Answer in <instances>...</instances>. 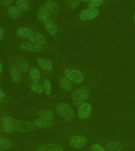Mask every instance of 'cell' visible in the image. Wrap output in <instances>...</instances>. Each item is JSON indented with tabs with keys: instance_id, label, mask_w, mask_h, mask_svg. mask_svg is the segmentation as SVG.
<instances>
[{
	"instance_id": "obj_32",
	"label": "cell",
	"mask_w": 135,
	"mask_h": 151,
	"mask_svg": "<svg viewBox=\"0 0 135 151\" xmlns=\"http://www.w3.org/2000/svg\"><path fill=\"white\" fill-rule=\"evenodd\" d=\"M13 1H14V0H1L2 4L3 5V6H9Z\"/></svg>"
},
{
	"instance_id": "obj_2",
	"label": "cell",
	"mask_w": 135,
	"mask_h": 151,
	"mask_svg": "<svg viewBox=\"0 0 135 151\" xmlns=\"http://www.w3.org/2000/svg\"><path fill=\"white\" fill-rule=\"evenodd\" d=\"M89 94V91L85 87H81L78 88L73 92L72 100L75 106H81L84 103V101L88 99Z\"/></svg>"
},
{
	"instance_id": "obj_20",
	"label": "cell",
	"mask_w": 135,
	"mask_h": 151,
	"mask_svg": "<svg viewBox=\"0 0 135 151\" xmlns=\"http://www.w3.org/2000/svg\"><path fill=\"white\" fill-rule=\"evenodd\" d=\"M33 124L34 126L38 127H48L52 125V121L44 120L42 118H38L33 120Z\"/></svg>"
},
{
	"instance_id": "obj_33",
	"label": "cell",
	"mask_w": 135,
	"mask_h": 151,
	"mask_svg": "<svg viewBox=\"0 0 135 151\" xmlns=\"http://www.w3.org/2000/svg\"><path fill=\"white\" fill-rule=\"evenodd\" d=\"M3 33H4V31H3V28L0 27V41L2 40V37H3Z\"/></svg>"
},
{
	"instance_id": "obj_11",
	"label": "cell",
	"mask_w": 135,
	"mask_h": 151,
	"mask_svg": "<svg viewBox=\"0 0 135 151\" xmlns=\"http://www.w3.org/2000/svg\"><path fill=\"white\" fill-rule=\"evenodd\" d=\"M15 62L17 64V67L21 71V73H27L29 69V63L25 58L22 57H17L15 59Z\"/></svg>"
},
{
	"instance_id": "obj_19",
	"label": "cell",
	"mask_w": 135,
	"mask_h": 151,
	"mask_svg": "<svg viewBox=\"0 0 135 151\" xmlns=\"http://www.w3.org/2000/svg\"><path fill=\"white\" fill-rule=\"evenodd\" d=\"M33 33V31L31 30V28H26V27H21L17 28V35L19 38L24 39V38H28Z\"/></svg>"
},
{
	"instance_id": "obj_12",
	"label": "cell",
	"mask_w": 135,
	"mask_h": 151,
	"mask_svg": "<svg viewBox=\"0 0 135 151\" xmlns=\"http://www.w3.org/2000/svg\"><path fill=\"white\" fill-rule=\"evenodd\" d=\"M39 151H63V148L60 145L54 143L44 144L39 146Z\"/></svg>"
},
{
	"instance_id": "obj_30",
	"label": "cell",
	"mask_w": 135,
	"mask_h": 151,
	"mask_svg": "<svg viewBox=\"0 0 135 151\" xmlns=\"http://www.w3.org/2000/svg\"><path fill=\"white\" fill-rule=\"evenodd\" d=\"M91 151H105V150L99 144L95 143L91 146Z\"/></svg>"
},
{
	"instance_id": "obj_37",
	"label": "cell",
	"mask_w": 135,
	"mask_h": 151,
	"mask_svg": "<svg viewBox=\"0 0 135 151\" xmlns=\"http://www.w3.org/2000/svg\"><path fill=\"white\" fill-rule=\"evenodd\" d=\"M134 23H135V15H134Z\"/></svg>"
},
{
	"instance_id": "obj_15",
	"label": "cell",
	"mask_w": 135,
	"mask_h": 151,
	"mask_svg": "<svg viewBox=\"0 0 135 151\" xmlns=\"http://www.w3.org/2000/svg\"><path fill=\"white\" fill-rule=\"evenodd\" d=\"M38 65L40 66V68L45 71H50L52 69V61L47 58H40L37 59Z\"/></svg>"
},
{
	"instance_id": "obj_25",
	"label": "cell",
	"mask_w": 135,
	"mask_h": 151,
	"mask_svg": "<svg viewBox=\"0 0 135 151\" xmlns=\"http://www.w3.org/2000/svg\"><path fill=\"white\" fill-rule=\"evenodd\" d=\"M30 76L31 79L33 80V82L39 83L40 80V73L37 68H33L30 70Z\"/></svg>"
},
{
	"instance_id": "obj_21",
	"label": "cell",
	"mask_w": 135,
	"mask_h": 151,
	"mask_svg": "<svg viewBox=\"0 0 135 151\" xmlns=\"http://www.w3.org/2000/svg\"><path fill=\"white\" fill-rule=\"evenodd\" d=\"M45 7L47 8V10L53 14H56L59 12V5L57 4L56 2H53V1H48L46 2Z\"/></svg>"
},
{
	"instance_id": "obj_16",
	"label": "cell",
	"mask_w": 135,
	"mask_h": 151,
	"mask_svg": "<svg viewBox=\"0 0 135 151\" xmlns=\"http://www.w3.org/2000/svg\"><path fill=\"white\" fill-rule=\"evenodd\" d=\"M10 76L12 80L16 83H19L21 81V71L19 70L17 66H12L10 68Z\"/></svg>"
},
{
	"instance_id": "obj_26",
	"label": "cell",
	"mask_w": 135,
	"mask_h": 151,
	"mask_svg": "<svg viewBox=\"0 0 135 151\" xmlns=\"http://www.w3.org/2000/svg\"><path fill=\"white\" fill-rule=\"evenodd\" d=\"M12 147V142L7 139H0V149L7 150Z\"/></svg>"
},
{
	"instance_id": "obj_9",
	"label": "cell",
	"mask_w": 135,
	"mask_h": 151,
	"mask_svg": "<svg viewBox=\"0 0 135 151\" xmlns=\"http://www.w3.org/2000/svg\"><path fill=\"white\" fill-rule=\"evenodd\" d=\"M14 130L21 132H28L33 130V124L27 121H16Z\"/></svg>"
},
{
	"instance_id": "obj_34",
	"label": "cell",
	"mask_w": 135,
	"mask_h": 151,
	"mask_svg": "<svg viewBox=\"0 0 135 151\" xmlns=\"http://www.w3.org/2000/svg\"><path fill=\"white\" fill-rule=\"evenodd\" d=\"M5 94H4V92L2 91V90L0 88V101L2 100V99H3V98H4Z\"/></svg>"
},
{
	"instance_id": "obj_10",
	"label": "cell",
	"mask_w": 135,
	"mask_h": 151,
	"mask_svg": "<svg viewBox=\"0 0 135 151\" xmlns=\"http://www.w3.org/2000/svg\"><path fill=\"white\" fill-rule=\"evenodd\" d=\"M20 47H21V49L28 50V51L35 52V53L40 52L43 50L42 46H39V45L35 44V43H33V42H21V44H20Z\"/></svg>"
},
{
	"instance_id": "obj_31",
	"label": "cell",
	"mask_w": 135,
	"mask_h": 151,
	"mask_svg": "<svg viewBox=\"0 0 135 151\" xmlns=\"http://www.w3.org/2000/svg\"><path fill=\"white\" fill-rule=\"evenodd\" d=\"M79 1L80 0H67V2L70 8H76L79 4Z\"/></svg>"
},
{
	"instance_id": "obj_13",
	"label": "cell",
	"mask_w": 135,
	"mask_h": 151,
	"mask_svg": "<svg viewBox=\"0 0 135 151\" xmlns=\"http://www.w3.org/2000/svg\"><path fill=\"white\" fill-rule=\"evenodd\" d=\"M44 25L45 29L47 30V32L49 33L50 35H55L57 32H58L57 24L52 20H47V21H44Z\"/></svg>"
},
{
	"instance_id": "obj_29",
	"label": "cell",
	"mask_w": 135,
	"mask_h": 151,
	"mask_svg": "<svg viewBox=\"0 0 135 151\" xmlns=\"http://www.w3.org/2000/svg\"><path fill=\"white\" fill-rule=\"evenodd\" d=\"M104 0H90L89 2V6L90 8H96L99 6L103 3Z\"/></svg>"
},
{
	"instance_id": "obj_22",
	"label": "cell",
	"mask_w": 135,
	"mask_h": 151,
	"mask_svg": "<svg viewBox=\"0 0 135 151\" xmlns=\"http://www.w3.org/2000/svg\"><path fill=\"white\" fill-rule=\"evenodd\" d=\"M123 146L117 142H110L106 145V150L107 151H121Z\"/></svg>"
},
{
	"instance_id": "obj_18",
	"label": "cell",
	"mask_w": 135,
	"mask_h": 151,
	"mask_svg": "<svg viewBox=\"0 0 135 151\" xmlns=\"http://www.w3.org/2000/svg\"><path fill=\"white\" fill-rule=\"evenodd\" d=\"M7 13L9 16L11 17L13 19H19L21 17V10L17 8V6H9L7 8Z\"/></svg>"
},
{
	"instance_id": "obj_28",
	"label": "cell",
	"mask_w": 135,
	"mask_h": 151,
	"mask_svg": "<svg viewBox=\"0 0 135 151\" xmlns=\"http://www.w3.org/2000/svg\"><path fill=\"white\" fill-rule=\"evenodd\" d=\"M43 88H44V91L46 95H49V94L52 93V84H51V82H50L49 80L45 79V80H44V86H43Z\"/></svg>"
},
{
	"instance_id": "obj_38",
	"label": "cell",
	"mask_w": 135,
	"mask_h": 151,
	"mask_svg": "<svg viewBox=\"0 0 135 151\" xmlns=\"http://www.w3.org/2000/svg\"><path fill=\"white\" fill-rule=\"evenodd\" d=\"M0 151H4V150H0Z\"/></svg>"
},
{
	"instance_id": "obj_24",
	"label": "cell",
	"mask_w": 135,
	"mask_h": 151,
	"mask_svg": "<svg viewBox=\"0 0 135 151\" xmlns=\"http://www.w3.org/2000/svg\"><path fill=\"white\" fill-rule=\"evenodd\" d=\"M60 85H61L62 88L65 91H70L72 89V83L71 81L66 77H62L60 80Z\"/></svg>"
},
{
	"instance_id": "obj_6",
	"label": "cell",
	"mask_w": 135,
	"mask_h": 151,
	"mask_svg": "<svg viewBox=\"0 0 135 151\" xmlns=\"http://www.w3.org/2000/svg\"><path fill=\"white\" fill-rule=\"evenodd\" d=\"M15 124L16 121L9 116H4L2 119V127H3V131L7 133L11 132L15 128Z\"/></svg>"
},
{
	"instance_id": "obj_4",
	"label": "cell",
	"mask_w": 135,
	"mask_h": 151,
	"mask_svg": "<svg viewBox=\"0 0 135 151\" xmlns=\"http://www.w3.org/2000/svg\"><path fill=\"white\" fill-rule=\"evenodd\" d=\"M99 14V10L96 8H88L83 9L80 14V19L81 21H89L94 19Z\"/></svg>"
},
{
	"instance_id": "obj_1",
	"label": "cell",
	"mask_w": 135,
	"mask_h": 151,
	"mask_svg": "<svg viewBox=\"0 0 135 151\" xmlns=\"http://www.w3.org/2000/svg\"><path fill=\"white\" fill-rule=\"evenodd\" d=\"M56 111L61 117L66 121H71L74 119V113L68 104L65 102L59 103L56 107Z\"/></svg>"
},
{
	"instance_id": "obj_36",
	"label": "cell",
	"mask_w": 135,
	"mask_h": 151,
	"mask_svg": "<svg viewBox=\"0 0 135 151\" xmlns=\"http://www.w3.org/2000/svg\"><path fill=\"white\" fill-rule=\"evenodd\" d=\"M80 1H83V2H87V1H89V2L90 0H80Z\"/></svg>"
},
{
	"instance_id": "obj_23",
	"label": "cell",
	"mask_w": 135,
	"mask_h": 151,
	"mask_svg": "<svg viewBox=\"0 0 135 151\" xmlns=\"http://www.w3.org/2000/svg\"><path fill=\"white\" fill-rule=\"evenodd\" d=\"M16 6L20 10L27 11L30 7V3H29L28 0H17Z\"/></svg>"
},
{
	"instance_id": "obj_5",
	"label": "cell",
	"mask_w": 135,
	"mask_h": 151,
	"mask_svg": "<svg viewBox=\"0 0 135 151\" xmlns=\"http://www.w3.org/2000/svg\"><path fill=\"white\" fill-rule=\"evenodd\" d=\"M87 143V139L84 136L81 135H74L70 139V145L73 148L79 149L85 146Z\"/></svg>"
},
{
	"instance_id": "obj_35",
	"label": "cell",
	"mask_w": 135,
	"mask_h": 151,
	"mask_svg": "<svg viewBox=\"0 0 135 151\" xmlns=\"http://www.w3.org/2000/svg\"><path fill=\"white\" fill-rule=\"evenodd\" d=\"M2 63H1V61H0V74L2 73Z\"/></svg>"
},
{
	"instance_id": "obj_8",
	"label": "cell",
	"mask_w": 135,
	"mask_h": 151,
	"mask_svg": "<svg viewBox=\"0 0 135 151\" xmlns=\"http://www.w3.org/2000/svg\"><path fill=\"white\" fill-rule=\"evenodd\" d=\"M91 106L89 103H83L81 104L78 109V116L81 119L85 120L86 118L89 116L90 113H91Z\"/></svg>"
},
{
	"instance_id": "obj_27",
	"label": "cell",
	"mask_w": 135,
	"mask_h": 151,
	"mask_svg": "<svg viewBox=\"0 0 135 151\" xmlns=\"http://www.w3.org/2000/svg\"><path fill=\"white\" fill-rule=\"evenodd\" d=\"M31 90L34 91L35 93L36 94H41L43 91V86L40 84V83H36V82H33L32 84H31V87H30Z\"/></svg>"
},
{
	"instance_id": "obj_7",
	"label": "cell",
	"mask_w": 135,
	"mask_h": 151,
	"mask_svg": "<svg viewBox=\"0 0 135 151\" xmlns=\"http://www.w3.org/2000/svg\"><path fill=\"white\" fill-rule=\"evenodd\" d=\"M28 39L29 40V42L39 45V46H44L46 43V39L44 36L39 32H33V33Z\"/></svg>"
},
{
	"instance_id": "obj_3",
	"label": "cell",
	"mask_w": 135,
	"mask_h": 151,
	"mask_svg": "<svg viewBox=\"0 0 135 151\" xmlns=\"http://www.w3.org/2000/svg\"><path fill=\"white\" fill-rule=\"evenodd\" d=\"M64 75L70 81H73L76 83H81L85 80V76L82 73L74 68H66L64 71Z\"/></svg>"
},
{
	"instance_id": "obj_14",
	"label": "cell",
	"mask_w": 135,
	"mask_h": 151,
	"mask_svg": "<svg viewBox=\"0 0 135 151\" xmlns=\"http://www.w3.org/2000/svg\"><path fill=\"white\" fill-rule=\"evenodd\" d=\"M37 115L40 116V118H42V119H44V120H51L52 121V120L54 118V113L51 110H48V109H38Z\"/></svg>"
},
{
	"instance_id": "obj_17",
	"label": "cell",
	"mask_w": 135,
	"mask_h": 151,
	"mask_svg": "<svg viewBox=\"0 0 135 151\" xmlns=\"http://www.w3.org/2000/svg\"><path fill=\"white\" fill-rule=\"evenodd\" d=\"M37 17L40 21H44V22L47 21V20H49V11L47 10V9L45 7V6H42L39 9V10L37 12Z\"/></svg>"
}]
</instances>
